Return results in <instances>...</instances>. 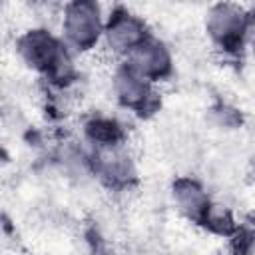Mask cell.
I'll use <instances>...</instances> for the list:
<instances>
[{
    "label": "cell",
    "instance_id": "6da1fadb",
    "mask_svg": "<svg viewBox=\"0 0 255 255\" xmlns=\"http://www.w3.org/2000/svg\"><path fill=\"white\" fill-rule=\"evenodd\" d=\"M16 54L26 68L38 72L54 90H68L78 80V68L68 44L48 28H28L16 40Z\"/></svg>",
    "mask_w": 255,
    "mask_h": 255
},
{
    "label": "cell",
    "instance_id": "7a4b0ae2",
    "mask_svg": "<svg viewBox=\"0 0 255 255\" xmlns=\"http://www.w3.org/2000/svg\"><path fill=\"white\" fill-rule=\"evenodd\" d=\"M106 18L94 0H74L62 10V40L74 52H90L104 42Z\"/></svg>",
    "mask_w": 255,
    "mask_h": 255
},
{
    "label": "cell",
    "instance_id": "3957f363",
    "mask_svg": "<svg viewBox=\"0 0 255 255\" xmlns=\"http://www.w3.org/2000/svg\"><path fill=\"white\" fill-rule=\"evenodd\" d=\"M203 26L217 50L225 54H237L245 48L249 12L233 2H217L209 6Z\"/></svg>",
    "mask_w": 255,
    "mask_h": 255
},
{
    "label": "cell",
    "instance_id": "277c9868",
    "mask_svg": "<svg viewBox=\"0 0 255 255\" xmlns=\"http://www.w3.org/2000/svg\"><path fill=\"white\" fill-rule=\"evenodd\" d=\"M92 175L114 191H128L137 183V165L126 143L112 147H90Z\"/></svg>",
    "mask_w": 255,
    "mask_h": 255
},
{
    "label": "cell",
    "instance_id": "5b68a950",
    "mask_svg": "<svg viewBox=\"0 0 255 255\" xmlns=\"http://www.w3.org/2000/svg\"><path fill=\"white\" fill-rule=\"evenodd\" d=\"M112 92L116 102L137 116H151L159 108V94L153 84L139 76L128 62H122L112 74Z\"/></svg>",
    "mask_w": 255,
    "mask_h": 255
},
{
    "label": "cell",
    "instance_id": "8992f818",
    "mask_svg": "<svg viewBox=\"0 0 255 255\" xmlns=\"http://www.w3.org/2000/svg\"><path fill=\"white\" fill-rule=\"evenodd\" d=\"M149 28L145 20L126 6H116L106 18L104 44L106 48L122 58H128L143 40H147Z\"/></svg>",
    "mask_w": 255,
    "mask_h": 255
},
{
    "label": "cell",
    "instance_id": "52a82bcc",
    "mask_svg": "<svg viewBox=\"0 0 255 255\" xmlns=\"http://www.w3.org/2000/svg\"><path fill=\"white\" fill-rule=\"evenodd\" d=\"M124 62H128L139 76H143L151 84L167 80L173 72L171 50L157 36H149L147 40H143Z\"/></svg>",
    "mask_w": 255,
    "mask_h": 255
},
{
    "label": "cell",
    "instance_id": "ba28073f",
    "mask_svg": "<svg viewBox=\"0 0 255 255\" xmlns=\"http://www.w3.org/2000/svg\"><path fill=\"white\" fill-rule=\"evenodd\" d=\"M171 201L175 205V209L193 225L203 227L211 207H213V199L207 193V189L189 175H181L175 177L171 183Z\"/></svg>",
    "mask_w": 255,
    "mask_h": 255
},
{
    "label": "cell",
    "instance_id": "9c48e42d",
    "mask_svg": "<svg viewBox=\"0 0 255 255\" xmlns=\"http://www.w3.org/2000/svg\"><path fill=\"white\" fill-rule=\"evenodd\" d=\"M84 139L88 141L90 147H112V145H122L126 143V128L124 124L108 114H92L86 118L82 126Z\"/></svg>",
    "mask_w": 255,
    "mask_h": 255
},
{
    "label": "cell",
    "instance_id": "30bf717a",
    "mask_svg": "<svg viewBox=\"0 0 255 255\" xmlns=\"http://www.w3.org/2000/svg\"><path fill=\"white\" fill-rule=\"evenodd\" d=\"M245 46L251 50V54L255 56V8L249 12V28H247V40Z\"/></svg>",
    "mask_w": 255,
    "mask_h": 255
},
{
    "label": "cell",
    "instance_id": "8fae6325",
    "mask_svg": "<svg viewBox=\"0 0 255 255\" xmlns=\"http://www.w3.org/2000/svg\"><path fill=\"white\" fill-rule=\"evenodd\" d=\"M90 255H114V251L108 249L106 245H94V249H92Z\"/></svg>",
    "mask_w": 255,
    "mask_h": 255
},
{
    "label": "cell",
    "instance_id": "7c38bea8",
    "mask_svg": "<svg viewBox=\"0 0 255 255\" xmlns=\"http://www.w3.org/2000/svg\"><path fill=\"white\" fill-rule=\"evenodd\" d=\"M139 255H163V253L157 251V249H145V251H141Z\"/></svg>",
    "mask_w": 255,
    "mask_h": 255
}]
</instances>
